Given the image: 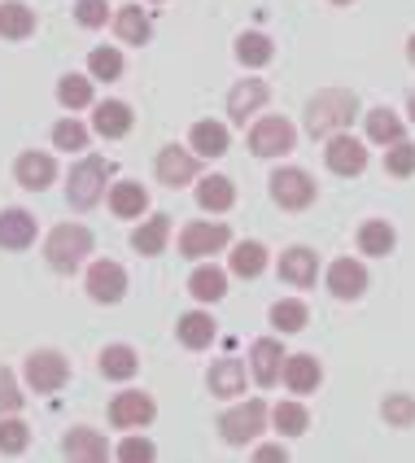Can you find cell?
<instances>
[{"mask_svg": "<svg viewBox=\"0 0 415 463\" xmlns=\"http://www.w3.org/2000/svg\"><path fill=\"white\" fill-rule=\"evenodd\" d=\"M363 128H367V140H376V145H393V140H402V118L393 114V109H372L363 118Z\"/></svg>", "mask_w": 415, "mask_h": 463, "instance_id": "34", "label": "cell"}, {"mask_svg": "<svg viewBox=\"0 0 415 463\" xmlns=\"http://www.w3.org/2000/svg\"><path fill=\"white\" fill-rule=\"evenodd\" d=\"M71 381V359L61 350H35L26 354V385L35 393H57Z\"/></svg>", "mask_w": 415, "mask_h": 463, "instance_id": "5", "label": "cell"}, {"mask_svg": "<svg viewBox=\"0 0 415 463\" xmlns=\"http://www.w3.org/2000/svg\"><path fill=\"white\" fill-rule=\"evenodd\" d=\"M324 162H328V171H333V175H363V166H367L363 140H354L350 131H337V136H328Z\"/></svg>", "mask_w": 415, "mask_h": 463, "instance_id": "11", "label": "cell"}, {"mask_svg": "<svg viewBox=\"0 0 415 463\" xmlns=\"http://www.w3.org/2000/svg\"><path fill=\"white\" fill-rule=\"evenodd\" d=\"M109 210H114L118 219H140V214L149 210V188L136 180H118L109 188Z\"/></svg>", "mask_w": 415, "mask_h": 463, "instance_id": "24", "label": "cell"}, {"mask_svg": "<svg viewBox=\"0 0 415 463\" xmlns=\"http://www.w3.org/2000/svg\"><path fill=\"white\" fill-rule=\"evenodd\" d=\"M52 145H57L61 154H83V149H88V128L75 123V118H61V123L52 128Z\"/></svg>", "mask_w": 415, "mask_h": 463, "instance_id": "41", "label": "cell"}, {"mask_svg": "<svg viewBox=\"0 0 415 463\" xmlns=\"http://www.w3.org/2000/svg\"><path fill=\"white\" fill-rule=\"evenodd\" d=\"M232 276H241V280H259L262 271H267V250H262L259 241H241V245H232Z\"/></svg>", "mask_w": 415, "mask_h": 463, "instance_id": "31", "label": "cell"}, {"mask_svg": "<svg viewBox=\"0 0 415 463\" xmlns=\"http://www.w3.org/2000/svg\"><path fill=\"white\" fill-rule=\"evenodd\" d=\"M114 31H118V40H123V44H145V40L154 35L149 14H145L140 5H123V9H114Z\"/></svg>", "mask_w": 415, "mask_h": 463, "instance_id": "28", "label": "cell"}, {"mask_svg": "<svg viewBox=\"0 0 415 463\" xmlns=\"http://www.w3.org/2000/svg\"><path fill=\"white\" fill-rule=\"evenodd\" d=\"M35 31V14L23 0H0V40H26Z\"/></svg>", "mask_w": 415, "mask_h": 463, "instance_id": "30", "label": "cell"}, {"mask_svg": "<svg viewBox=\"0 0 415 463\" xmlns=\"http://www.w3.org/2000/svg\"><path fill=\"white\" fill-rule=\"evenodd\" d=\"M75 18H79V26H88V31H92V26H105V18H114V14H109V5H105V0H79Z\"/></svg>", "mask_w": 415, "mask_h": 463, "instance_id": "45", "label": "cell"}, {"mask_svg": "<svg viewBox=\"0 0 415 463\" xmlns=\"http://www.w3.org/2000/svg\"><path fill=\"white\" fill-rule=\"evenodd\" d=\"M267 97H271V88H267L262 79H245V83H236L232 92H228V118L245 128V118H250L254 109H262Z\"/></svg>", "mask_w": 415, "mask_h": 463, "instance_id": "18", "label": "cell"}, {"mask_svg": "<svg viewBox=\"0 0 415 463\" xmlns=\"http://www.w3.org/2000/svg\"><path fill=\"white\" fill-rule=\"evenodd\" d=\"M35 245V214L31 210H0V250H31Z\"/></svg>", "mask_w": 415, "mask_h": 463, "instance_id": "17", "label": "cell"}, {"mask_svg": "<svg viewBox=\"0 0 415 463\" xmlns=\"http://www.w3.org/2000/svg\"><path fill=\"white\" fill-rule=\"evenodd\" d=\"M175 336H180L184 350H206L210 341L219 336V324L210 319L206 310H188V315H180V324H175Z\"/></svg>", "mask_w": 415, "mask_h": 463, "instance_id": "23", "label": "cell"}, {"mask_svg": "<svg viewBox=\"0 0 415 463\" xmlns=\"http://www.w3.org/2000/svg\"><path fill=\"white\" fill-rule=\"evenodd\" d=\"M271 420H276V429H280L285 438H297V433L311 429V411H307L302 402H280V407L271 411Z\"/></svg>", "mask_w": 415, "mask_h": 463, "instance_id": "38", "label": "cell"}, {"mask_svg": "<svg viewBox=\"0 0 415 463\" xmlns=\"http://www.w3.org/2000/svg\"><path fill=\"white\" fill-rule=\"evenodd\" d=\"M188 293H193L197 302H219V298L228 293V276H223L219 267H197V271L188 276Z\"/></svg>", "mask_w": 415, "mask_h": 463, "instance_id": "33", "label": "cell"}, {"mask_svg": "<svg viewBox=\"0 0 415 463\" xmlns=\"http://www.w3.org/2000/svg\"><path fill=\"white\" fill-rule=\"evenodd\" d=\"M23 389H18V381H14V372L9 367H0V415H18L23 411Z\"/></svg>", "mask_w": 415, "mask_h": 463, "instance_id": "44", "label": "cell"}, {"mask_svg": "<svg viewBox=\"0 0 415 463\" xmlns=\"http://www.w3.org/2000/svg\"><path fill=\"white\" fill-rule=\"evenodd\" d=\"M188 140H193V154H202V157H223L228 154V128H223V123H214V118L193 123Z\"/></svg>", "mask_w": 415, "mask_h": 463, "instance_id": "27", "label": "cell"}, {"mask_svg": "<svg viewBox=\"0 0 415 463\" xmlns=\"http://www.w3.org/2000/svg\"><path fill=\"white\" fill-rule=\"evenodd\" d=\"M293 140H297L293 123H288V118H280V114H271V118H259V123L250 128V154H254V157L288 154V149H293Z\"/></svg>", "mask_w": 415, "mask_h": 463, "instance_id": "7", "label": "cell"}, {"mask_svg": "<svg viewBox=\"0 0 415 463\" xmlns=\"http://www.w3.org/2000/svg\"><path fill=\"white\" fill-rule=\"evenodd\" d=\"M280 381H285L293 393H311L324 381V367L315 354H285V367H280Z\"/></svg>", "mask_w": 415, "mask_h": 463, "instance_id": "19", "label": "cell"}, {"mask_svg": "<svg viewBox=\"0 0 415 463\" xmlns=\"http://www.w3.org/2000/svg\"><path fill=\"white\" fill-rule=\"evenodd\" d=\"M333 5H354V0H333Z\"/></svg>", "mask_w": 415, "mask_h": 463, "instance_id": "50", "label": "cell"}, {"mask_svg": "<svg viewBox=\"0 0 415 463\" xmlns=\"http://www.w3.org/2000/svg\"><path fill=\"white\" fill-rule=\"evenodd\" d=\"M328 293L341 298V302L363 298L367 293V267L359 262V258H337V262L328 267Z\"/></svg>", "mask_w": 415, "mask_h": 463, "instance_id": "13", "label": "cell"}, {"mask_svg": "<svg viewBox=\"0 0 415 463\" xmlns=\"http://www.w3.org/2000/svg\"><path fill=\"white\" fill-rule=\"evenodd\" d=\"M354 114H359V97L350 88H324L307 101V131L315 140H328V136L350 128Z\"/></svg>", "mask_w": 415, "mask_h": 463, "instance_id": "1", "label": "cell"}, {"mask_svg": "<svg viewBox=\"0 0 415 463\" xmlns=\"http://www.w3.org/2000/svg\"><path fill=\"white\" fill-rule=\"evenodd\" d=\"M114 175V162L101 154H88L79 157L75 166H71V175H66V202L71 210H92L97 202L105 197V184Z\"/></svg>", "mask_w": 415, "mask_h": 463, "instance_id": "2", "label": "cell"}, {"mask_svg": "<svg viewBox=\"0 0 415 463\" xmlns=\"http://www.w3.org/2000/svg\"><path fill=\"white\" fill-rule=\"evenodd\" d=\"M154 415H157V407L145 389H123L109 402V424L114 429H145V424H154Z\"/></svg>", "mask_w": 415, "mask_h": 463, "instance_id": "10", "label": "cell"}, {"mask_svg": "<svg viewBox=\"0 0 415 463\" xmlns=\"http://www.w3.org/2000/svg\"><path fill=\"white\" fill-rule=\"evenodd\" d=\"M157 450H154V441L149 438H127L123 446H118V459L123 463H145V459H154Z\"/></svg>", "mask_w": 415, "mask_h": 463, "instance_id": "46", "label": "cell"}, {"mask_svg": "<svg viewBox=\"0 0 415 463\" xmlns=\"http://www.w3.org/2000/svg\"><path fill=\"white\" fill-rule=\"evenodd\" d=\"M61 455L66 459H79V463H101L109 455V446L97 429H71L66 438H61Z\"/></svg>", "mask_w": 415, "mask_h": 463, "instance_id": "21", "label": "cell"}, {"mask_svg": "<svg viewBox=\"0 0 415 463\" xmlns=\"http://www.w3.org/2000/svg\"><path fill=\"white\" fill-rule=\"evenodd\" d=\"M197 206L210 210V214H223V210L236 206V188L228 175H206L197 184Z\"/></svg>", "mask_w": 415, "mask_h": 463, "instance_id": "26", "label": "cell"}, {"mask_svg": "<svg viewBox=\"0 0 415 463\" xmlns=\"http://www.w3.org/2000/svg\"><path fill=\"white\" fill-rule=\"evenodd\" d=\"M97 363H101L105 381H131V376L140 372V354H136L131 345H105Z\"/></svg>", "mask_w": 415, "mask_h": 463, "instance_id": "29", "label": "cell"}, {"mask_svg": "<svg viewBox=\"0 0 415 463\" xmlns=\"http://www.w3.org/2000/svg\"><path fill=\"white\" fill-rule=\"evenodd\" d=\"M166 241H171V219L166 214H149L140 228L131 232V250L140 258H157L166 250Z\"/></svg>", "mask_w": 415, "mask_h": 463, "instance_id": "20", "label": "cell"}, {"mask_svg": "<svg viewBox=\"0 0 415 463\" xmlns=\"http://www.w3.org/2000/svg\"><path fill=\"white\" fill-rule=\"evenodd\" d=\"M92 128L105 140H123L131 131V105L127 101H101L92 105Z\"/></svg>", "mask_w": 415, "mask_h": 463, "instance_id": "22", "label": "cell"}, {"mask_svg": "<svg viewBox=\"0 0 415 463\" xmlns=\"http://www.w3.org/2000/svg\"><path fill=\"white\" fill-rule=\"evenodd\" d=\"M236 57H241V66H267L271 61V40L262 31H245L236 40Z\"/></svg>", "mask_w": 415, "mask_h": 463, "instance_id": "37", "label": "cell"}, {"mask_svg": "<svg viewBox=\"0 0 415 463\" xmlns=\"http://www.w3.org/2000/svg\"><path fill=\"white\" fill-rule=\"evenodd\" d=\"M307 324H311V310L297 298H285V302L271 307V328H280V333H302Z\"/></svg>", "mask_w": 415, "mask_h": 463, "instance_id": "35", "label": "cell"}, {"mask_svg": "<svg viewBox=\"0 0 415 463\" xmlns=\"http://www.w3.org/2000/svg\"><path fill=\"white\" fill-rule=\"evenodd\" d=\"M280 367H285V350H280L276 336H262V341L250 345V376H254L262 389H271L280 381Z\"/></svg>", "mask_w": 415, "mask_h": 463, "instance_id": "14", "label": "cell"}, {"mask_svg": "<svg viewBox=\"0 0 415 463\" xmlns=\"http://www.w3.org/2000/svg\"><path fill=\"white\" fill-rule=\"evenodd\" d=\"M259 459H267V463H271V459H288V450H285V446H259Z\"/></svg>", "mask_w": 415, "mask_h": 463, "instance_id": "47", "label": "cell"}, {"mask_svg": "<svg viewBox=\"0 0 415 463\" xmlns=\"http://www.w3.org/2000/svg\"><path fill=\"white\" fill-rule=\"evenodd\" d=\"M267 188H271V202L280 210H307V206H315V193H319V184L302 166H280L267 180Z\"/></svg>", "mask_w": 415, "mask_h": 463, "instance_id": "4", "label": "cell"}, {"mask_svg": "<svg viewBox=\"0 0 415 463\" xmlns=\"http://www.w3.org/2000/svg\"><path fill=\"white\" fill-rule=\"evenodd\" d=\"M276 271H280V280L293 284V288H311L315 276H319V258H315V250H307V245H293V250L280 254Z\"/></svg>", "mask_w": 415, "mask_h": 463, "instance_id": "16", "label": "cell"}, {"mask_svg": "<svg viewBox=\"0 0 415 463\" xmlns=\"http://www.w3.org/2000/svg\"><path fill=\"white\" fill-rule=\"evenodd\" d=\"M232 245V228L228 223H184L180 232V254L184 258H210Z\"/></svg>", "mask_w": 415, "mask_h": 463, "instance_id": "8", "label": "cell"}, {"mask_svg": "<svg viewBox=\"0 0 415 463\" xmlns=\"http://www.w3.org/2000/svg\"><path fill=\"white\" fill-rule=\"evenodd\" d=\"M31 429H26L18 415H0V455H23Z\"/></svg>", "mask_w": 415, "mask_h": 463, "instance_id": "40", "label": "cell"}, {"mask_svg": "<svg viewBox=\"0 0 415 463\" xmlns=\"http://www.w3.org/2000/svg\"><path fill=\"white\" fill-rule=\"evenodd\" d=\"M262 424H267V402L262 398H245V407H232L219 420V433H223L228 446H245V441H254L262 433Z\"/></svg>", "mask_w": 415, "mask_h": 463, "instance_id": "6", "label": "cell"}, {"mask_svg": "<svg viewBox=\"0 0 415 463\" xmlns=\"http://www.w3.org/2000/svg\"><path fill=\"white\" fill-rule=\"evenodd\" d=\"M407 57H411V61H415V35H411V44H407Z\"/></svg>", "mask_w": 415, "mask_h": 463, "instance_id": "49", "label": "cell"}, {"mask_svg": "<svg viewBox=\"0 0 415 463\" xmlns=\"http://www.w3.org/2000/svg\"><path fill=\"white\" fill-rule=\"evenodd\" d=\"M88 254H92V232L83 228V223H57L49 232V241H44V258H49V267L57 276L79 271V262Z\"/></svg>", "mask_w": 415, "mask_h": 463, "instance_id": "3", "label": "cell"}, {"mask_svg": "<svg viewBox=\"0 0 415 463\" xmlns=\"http://www.w3.org/2000/svg\"><path fill=\"white\" fill-rule=\"evenodd\" d=\"M385 171H390L393 180H407V175H415V145H407V140H393V145H385Z\"/></svg>", "mask_w": 415, "mask_h": 463, "instance_id": "42", "label": "cell"}, {"mask_svg": "<svg viewBox=\"0 0 415 463\" xmlns=\"http://www.w3.org/2000/svg\"><path fill=\"white\" fill-rule=\"evenodd\" d=\"M398 245V232L385 223V219H367L363 228H359V250H363L367 258H385Z\"/></svg>", "mask_w": 415, "mask_h": 463, "instance_id": "32", "label": "cell"}, {"mask_svg": "<svg viewBox=\"0 0 415 463\" xmlns=\"http://www.w3.org/2000/svg\"><path fill=\"white\" fill-rule=\"evenodd\" d=\"M123 293H127V271L114 258H97L88 267V298L101 307H114V302H123Z\"/></svg>", "mask_w": 415, "mask_h": 463, "instance_id": "9", "label": "cell"}, {"mask_svg": "<svg viewBox=\"0 0 415 463\" xmlns=\"http://www.w3.org/2000/svg\"><path fill=\"white\" fill-rule=\"evenodd\" d=\"M88 75L101 79V83H114L123 75V52L118 49H92L88 52Z\"/></svg>", "mask_w": 415, "mask_h": 463, "instance_id": "39", "label": "cell"}, {"mask_svg": "<svg viewBox=\"0 0 415 463\" xmlns=\"http://www.w3.org/2000/svg\"><path fill=\"white\" fill-rule=\"evenodd\" d=\"M57 101L66 109H88L92 105V79L88 75H61L57 79Z\"/></svg>", "mask_w": 415, "mask_h": 463, "instance_id": "36", "label": "cell"}, {"mask_svg": "<svg viewBox=\"0 0 415 463\" xmlns=\"http://www.w3.org/2000/svg\"><path fill=\"white\" fill-rule=\"evenodd\" d=\"M381 415H385V424H393V429H411V424H415V398H407V393H393V398H385Z\"/></svg>", "mask_w": 415, "mask_h": 463, "instance_id": "43", "label": "cell"}, {"mask_svg": "<svg viewBox=\"0 0 415 463\" xmlns=\"http://www.w3.org/2000/svg\"><path fill=\"white\" fill-rule=\"evenodd\" d=\"M210 393L214 398H241L245 393V363L241 359H219L210 367Z\"/></svg>", "mask_w": 415, "mask_h": 463, "instance_id": "25", "label": "cell"}, {"mask_svg": "<svg viewBox=\"0 0 415 463\" xmlns=\"http://www.w3.org/2000/svg\"><path fill=\"white\" fill-rule=\"evenodd\" d=\"M14 180L23 184V188H31V193H40V188H49V184L57 180V162H52V154L26 149V154H18V162H14Z\"/></svg>", "mask_w": 415, "mask_h": 463, "instance_id": "15", "label": "cell"}, {"mask_svg": "<svg viewBox=\"0 0 415 463\" xmlns=\"http://www.w3.org/2000/svg\"><path fill=\"white\" fill-rule=\"evenodd\" d=\"M154 171L166 188H184V184L197 180V154H188L180 145H162L154 157Z\"/></svg>", "mask_w": 415, "mask_h": 463, "instance_id": "12", "label": "cell"}, {"mask_svg": "<svg viewBox=\"0 0 415 463\" xmlns=\"http://www.w3.org/2000/svg\"><path fill=\"white\" fill-rule=\"evenodd\" d=\"M407 109H411V123H415V92H411V97H407Z\"/></svg>", "mask_w": 415, "mask_h": 463, "instance_id": "48", "label": "cell"}]
</instances>
